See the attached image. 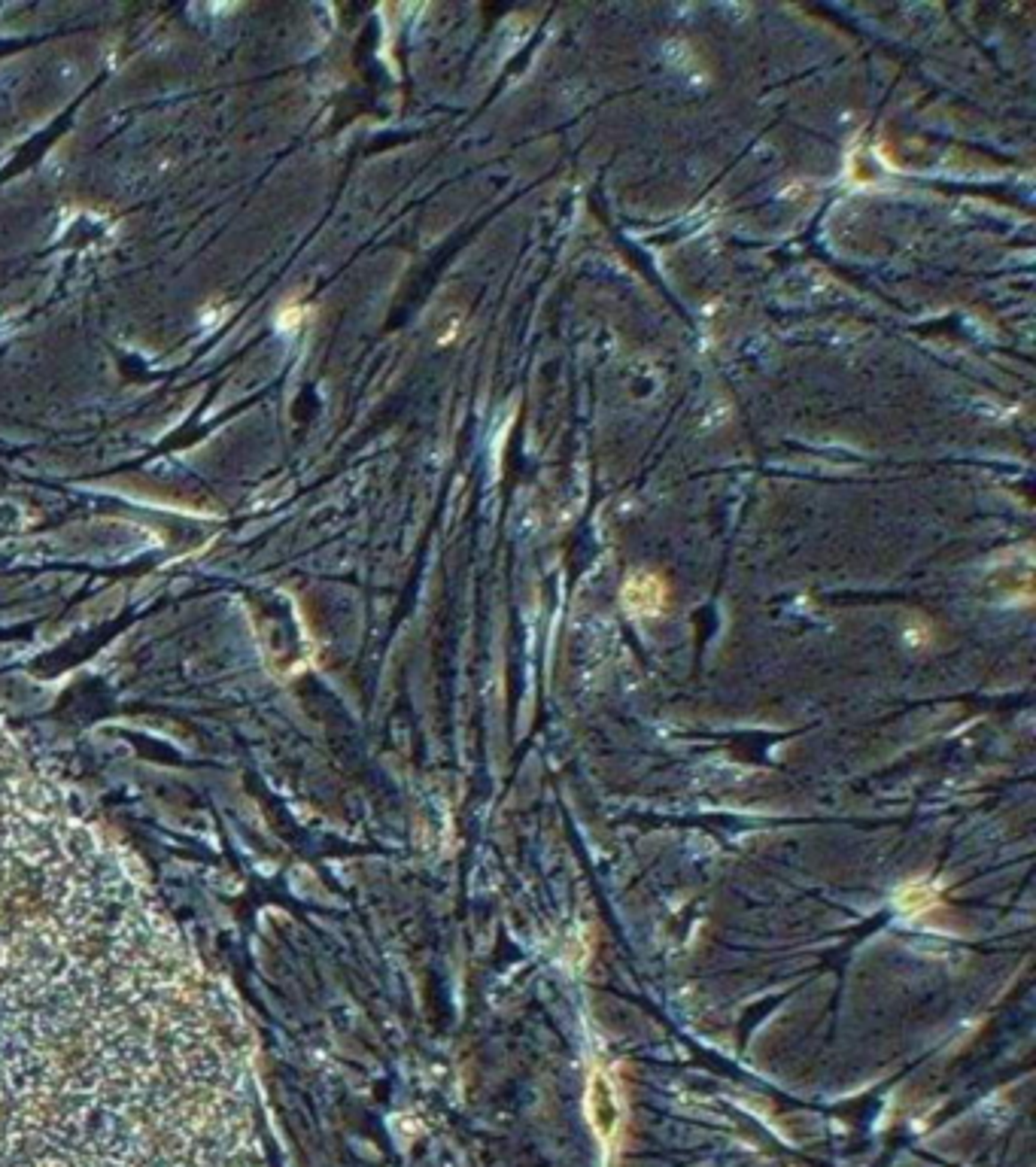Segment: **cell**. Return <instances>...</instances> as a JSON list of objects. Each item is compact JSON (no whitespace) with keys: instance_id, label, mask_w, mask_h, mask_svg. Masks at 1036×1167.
<instances>
[{"instance_id":"cell-1","label":"cell","mask_w":1036,"mask_h":1167,"mask_svg":"<svg viewBox=\"0 0 1036 1167\" xmlns=\"http://www.w3.org/2000/svg\"><path fill=\"white\" fill-rule=\"evenodd\" d=\"M586 1116H590L596 1137L605 1146H611L623 1128V1097L605 1067H596L586 1082Z\"/></svg>"},{"instance_id":"cell-2","label":"cell","mask_w":1036,"mask_h":1167,"mask_svg":"<svg viewBox=\"0 0 1036 1167\" xmlns=\"http://www.w3.org/2000/svg\"><path fill=\"white\" fill-rule=\"evenodd\" d=\"M623 605L642 617L660 614L666 605V581L653 571H632L623 584Z\"/></svg>"},{"instance_id":"cell-3","label":"cell","mask_w":1036,"mask_h":1167,"mask_svg":"<svg viewBox=\"0 0 1036 1167\" xmlns=\"http://www.w3.org/2000/svg\"><path fill=\"white\" fill-rule=\"evenodd\" d=\"M900 903L909 912L921 915L924 909H933V906H936V894H933L931 884H909V891H903V894H900Z\"/></svg>"}]
</instances>
